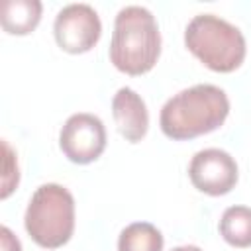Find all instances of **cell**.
<instances>
[{
    "mask_svg": "<svg viewBox=\"0 0 251 251\" xmlns=\"http://www.w3.org/2000/svg\"><path fill=\"white\" fill-rule=\"evenodd\" d=\"M227 114L229 100L220 86L194 84L163 104L159 126L169 139L186 141L218 129Z\"/></svg>",
    "mask_w": 251,
    "mask_h": 251,
    "instance_id": "1",
    "label": "cell"
},
{
    "mask_svg": "<svg viewBox=\"0 0 251 251\" xmlns=\"http://www.w3.org/2000/svg\"><path fill=\"white\" fill-rule=\"evenodd\" d=\"M161 55V33L155 16L143 6L118 12L110 41L112 65L131 76L149 73Z\"/></svg>",
    "mask_w": 251,
    "mask_h": 251,
    "instance_id": "2",
    "label": "cell"
},
{
    "mask_svg": "<svg viewBox=\"0 0 251 251\" xmlns=\"http://www.w3.org/2000/svg\"><path fill=\"white\" fill-rule=\"evenodd\" d=\"M184 45L200 63L216 73L239 69L247 53L241 29L214 14H198L188 22Z\"/></svg>",
    "mask_w": 251,
    "mask_h": 251,
    "instance_id": "3",
    "label": "cell"
},
{
    "mask_svg": "<svg viewBox=\"0 0 251 251\" xmlns=\"http://www.w3.org/2000/svg\"><path fill=\"white\" fill-rule=\"evenodd\" d=\"M24 226L27 235L43 249L63 247L75 231V198L57 184H41L29 198Z\"/></svg>",
    "mask_w": 251,
    "mask_h": 251,
    "instance_id": "4",
    "label": "cell"
},
{
    "mask_svg": "<svg viewBox=\"0 0 251 251\" xmlns=\"http://www.w3.org/2000/svg\"><path fill=\"white\" fill-rule=\"evenodd\" d=\"M59 147L63 155L76 165L96 161L106 149V127L94 114H73L59 133Z\"/></svg>",
    "mask_w": 251,
    "mask_h": 251,
    "instance_id": "5",
    "label": "cell"
},
{
    "mask_svg": "<svg viewBox=\"0 0 251 251\" xmlns=\"http://www.w3.org/2000/svg\"><path fill=\"white\" fill-rule=\"evenodd\" d=\"M53 33L57 45L73 55L90 51L102 33V24L96 10L88 4H69L59 10Z\"/></svg>",
    "mask_w": 251,
    "mask_h": 251,
    "instance_id": "6",
    "label": "cell"
},
{
    "mask_svg": "<svg viewBox=\"0 0 251 251\" xmlns=\"http://www.w3.org/2000/svg\"><path fill=\"white\" fill-rule=\"evenodd\" d=\"M188 176L194 188L208 196H224L237 184V163L224 149H202L188 165Z\"/></svg>",
    "mask_w": 251,
    "mask_h": 251,
    "instance_id": "7",
    "label": "cell"
},
{
    "mask_svg": "<svg viewBox=\"0 0 251 251\" xmlns=\"http://www.w3.org/2000/svg\"><path fill=\"white\" fill-rule=\"evenodd\" d=\"M112 116L120 135L129 141L137 143L145 137L149 129V112L143 98L129 86L120 88L112 98Z\"/></svg>",
    "mask_w": 251,
    "mask_h": 251,
    "instance_id": "8",
    "label": "cell"
},
{
    "mask_svg": "<svg viewBox=\"0 0 251 251\" xmlns=\"http://www.w3.org/2000/svg\"><path fill=\"white\" fill-rule=\"evenodd\" d=\"M41 2L39 0H4L0 6V22L6 33L10 35H27L31 33L41 20Z\"/></svg>",
    "mask_w": 251,
    "mask_h": 251,
    "instance_id": "9",
    "label": "cell"
},
{
    "mask_svg": "<svg viewBox=\"0 0 251 251\" xmlns=\"http://www.w3.org/2000/svg\"><path fill=\"white\" fill-rule=\"evenodd\" d=\"M220 233L231 247H251V208L229 206L220 220Z\"/></svg>",
    "mask_w": 251,
    "mask_h": 251,
    "instance_id": "10",
    "label": "cell"
},
{
    "mask_svg": "<svg viewBox=\"0 0 251 251\" xmlns=\"http://www.w3.org/2000/svg\"><path fill=\"white\" fill-rule=\"evenodd\" d=\"M163 233L149 222L126 226L118 237V251H163Z\"/></svg>",
    "mask_w": 251,
    "mask_h": 251,
    "instance_id": "11",
    "label": "cell"
},
{
    "mask_svg": "<svg viewBox=\"0 0 251 251\" xmlns=\"http://www.w3.org/2000/svg\"><path fill=\"white\" fill-rule=\"evenodd\" d=\"M4 153H6V163H4V178H2V198H8L10 192L18 186V180H20V173H18V163H16V157L10 149V145L4 141Z\"/></svg>",
    "mask_w": 251,
    "mask_h": 251,
    "instance_id": "12",
    "label": "cell"
},
{
    "mask_svg": "<svg viewBox=\"0 0 251 251\" xmlns=\"http://www.w3.org/2000/svg\"><path fill=\"white\" fill-rule=\"evenodd\" d=\"M0 239H2V251H22L20 239L10 231V227H0Z\"/></svg>",
    "mask_w": 251,
    "mask_h": 251,
    "instance_id": "13",
    "label": "cell"
},
{
    "mask_svg": "<svg viewBox=\"0 0 251 251\" xmlns=\"http://www.w3.org/2000/svg\"><path fill=\"white\" fill-rule=\"evenodd\" d=\"M171 251H202L198 245H178V247H173Z\"/></svg>",
    "mask_w": 251,
    "mask_h": 251,
    "instance_id": "14",
    "label": "cell"
}]
</instances>
